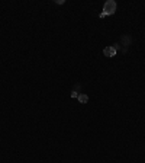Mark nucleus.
Listing matches in <instances>:
<instances>
[{"label":"nucleus","instance_id":"nucleus-1","mask_svg":"<svg viewBox=\"0 0 145 163\" xmlns=\"http://www.w3.org/2000/svg\"><path fill=\"white\" fill-rule=\"evenodd\" d=\"M116 12V1L108 0L103 6V15H113Z\"/></svg>","mask_w":145,"mask_h":163},{"label":"nucleus","instance_id":"nucleus-2","mask_svg":"<svg viewBox=\"0 0 145 163\" xmlns=\"http://www.w3.org/2000/svg\"><path fill=\"white\" fill-rule=\"evenodd\" d=\"M116 47H118V45H113V47H106V48L103 50V54L106 55V57H113V55L116 54Z\"/></svg>","mask_w":145,"mask_h":163},{"label":"nucleus","instance_id":"nucleus-3","mask_svg":"<svg viewBox=\"0 0 145 163\" xmlns=\"http://www.w3.org/2000/svg\"><path fill=\"white\" fill-rule=\"evenodd\" d=\"M78 102H80V104H87V102H89V96H87L86 93H80V95H78Z\"/></svg>","mask_w":145,"mask_h":163},{"label":"nucleus","instance_id":"nucleus-4","mask_svg":"<svg viewBox=\"0 0 145 163\" xmlns=\"http://www.w3.org/2000/svg\"><path fill=\"white\" fill-rule=\"evenodd\" d=\"M78 95L80 93H77V92H71V98H78Z\"/></svg>","mask_w":145,"mask_h":163},{"label":"nucleus","instance_id":"nucleus-5","mask_svg":"<svg viewBox=\"0 0 145 163\" xmlns=\"http://www.w3.org/2000/svg\"><path fill=\"white\" fill-rule=\"evenodd\" d=\"M55 3H57V4H64V0H57Z\"/></svg>","mask_w":145,"mask_h":163}]
</instances>
